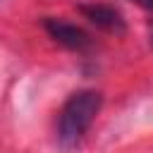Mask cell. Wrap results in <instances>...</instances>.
<instances>
[{
  "instance_id": "6da1fadb",
  "label": "cell",
  "mask_w": 153,
  "mask_h": 153,
  "mask_svg": "<svg viewBox=\"0 0 153 153\" xmlns=\"http://www.w3.org/2000/svg\"><path fill=\"white\" fill-rule=\"evenodd\" d=\"M100 105H103V96L96 91V88H81V91H74L60 108L57 112V143L65 148V151H72L76 148L86 131L91 129V124L96 122L98 112H100Z\"/></svg>"
},
{
  "instance_id": "7a4b0ae2",
  "label": "cell",
  "mask_w": 153,
  "mask_h": 153,
  "mask_svg": "<svg viewBox=\"0 0 153 153\" xmlns=\"http://www.w3.org/2000/svg\"><path fill=\"white\" fill-rule=\"evenodd\" d=\"M43 29L55 43H60L62 48H67L72 53H88L93 48L91 33L86 29L72 24V22H65V19H57V17H45Z\"/></svg>"
},
{
  "instance_id": "3957f363",
  "label": "cell",
  "mask_w": 153,
  "mask_h": 153,
  "mask_svg": "<svg viewBox=\"0 0 153 153\" xmlns=\"http://www.w3.org/2000/svg\"><path fill=\"white\" fill-rule=\"evenodd\" d=\"M76 10L84 14V19H88L100 31H108V33H115V36H122L127 31L124 14L110 2H96V0L93 2H81Z\"/></svg>"
},
{
  "instance_id": "277c9868",
  "label": "cell",
  "mask_w": 153,
  "mask_h": 153,
  "mask_svg": "<svg viewBox=\"0 0 153 153\" xmlns=\"http://www.w3.org/2000/svg\"><path fill=\"white\" fill-rule=\"evenodd\" d=\"M134 2H136V5H141L143 10H151V12H153V0H134Z\"/></svg>"
},
{
  "instance_id": "5b68a950",
  "label": "cell",
  "mask_w": 153,
  "mask_h": 153,
  "mask_svg": "<svg viewBox=\"0 0 153 153\" xmlns=\"http://www.w3.org/2000/svg\"><path fill=\"white\" fill-rule=\"evenodd\" d=\"M151 43H153V24H151Z\"/></svg>"
}]
</instances>
